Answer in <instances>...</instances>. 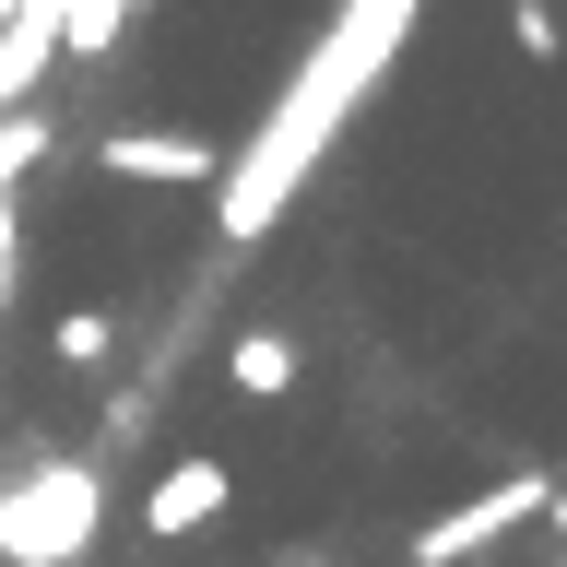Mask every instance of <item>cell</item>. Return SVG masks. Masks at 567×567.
Wrapping results in <instances>:
<instances>
[{"instance_id":"cell-1","label":"cell","mask_w":567,"mask_h":567,"mask_svg":"<svg viewBox=\"0 0 567 567\" xmlns=\"http://www.w3.org/2000/svg\"><path fill=\"white\" fill-rule=\"evenodd\" d=\"M402 35H414V12H354V24L308 60V95H284V106H272V131H260V154L225 177V237H237V248H248V237H272V213L296 202V177L319 166L331 118L354 106V83H367V71H379Z\"/></svg>"},{"instance_id":"cell-2","label":"cell","mask_w":567,"mask_h":567,"mask_svg":"<svg viewBox=\"0 0 567 567\" xmlns=\"http://www.w3.org/2000/svg\"><path fill=\"white\" fill-rule=\"evenodd\" d=\"M106 520V473L95 461H35L24 485L0 496V556L12 567H71Z\"/></svg>"},{"instance_id":"cell-3","label":"cell","mask_w":567,"mask_h":567,"mask_svg":"<svg viewBox=\"0 0 567 567\" xmlns=\"http://www.w3.org/2000/svg\"><path fill=\"white\" fill-rule=\"evenodd\" d=\"M556 508V485L544 473H508V485H485V496H461V508H437V520L414 532V567H461V556H496L520 520H544Z\"/></svg>"},{"instance_id":"cell-4","label":"cell","mask_w":567,"mask_h":567,"mask_svg":"<svg viewBox=\"0 0 567 567\" xmlns=\"http://www.w3.org/2000/svg\"><path fill=\"white\" fill-rule=\"evenodd\" d=\"M95 154H106V177H142V189H213V177H225V142H213V131H177V118L106 131Z\"/></svg>"},{"instance_id":"cell-5","label":"cell","mask_w":567,"mask_h":567,"mask_svg":"<svg viewBox=\"0 0 567 567\" xmlns=\"http://www.w3.org/2000/svg\"><path fill=\"white\" fill-rule=\"evenodd\" d=\"M225 508H237V473L202 450V461H166V473H154V496H142V532H154V544H202Z\"/></svg>"},{"instance_id":"cell-6","label":"cell","mask_w":567,"mask_h":567,"mask_svg":"<svg viewBox=\"0 0 567 567\" xmlns=\"http://www.w3.org/2000/svg\"><path fill=\"white\" fill-rule=\"evenodd\" d=\"M225 379H237L248 402H284V390L308 379V343H296L284 319H260V331H237V343H225Z\"/></svg>"},{"instance_id":"cell-7","label":"cell","mask_w":567,"mask_h":567,"mask_svg":"<svg viewBox=\"0 0 567 567\" xmlns=\"http://www.w3.org/2000/svg\"><path fill=\"white\" fill-rule=\"evenodd\" d=\"M48 60H60V12H0V118H12V95L48 83Z\"/></svg>"},{"instance_id":"cell-8","label":"cell","mask_w":567,"mask_h":567,"mask_svg":"<svg viewBox=\"0 0 567 567\" xmlns=\"http://www.w3.org/2000/svg\"><path fill=\"white\" fill-rule=\"evenodd\" d=\"M48 354H60V367H106V354H118V319L106 308H60L48 319Z\"/></svg>"},{"instance_id":"cell-9","label":"cell","mask_w":567,"mask_h":567,"mask_svg":"<svg viewBox=\"0 0 567 567\" xmlns=\"http://www.w3.org/2000/svg\"><path fill=\"white\" fill-rule=\"evenodd\" d=\"M508 35H520V60H532V71H556V60H567V24L544 12V0H520V12H508Z\"/></svg>"},{"instance_id":"cell-10","label":"cell","mask_w":567,"mask_h":567,"mask_svg":"<svg viewBox=\"0 0 567 567\" xmlns=\"http://www.w3.org/2000/svg\"><path fill=\"white\" fill-rule=\"evenodd\" d=\"M12 237H24V225H12V189H0V308H12V272H24V248H12Z\"/></svg>"},{"instance_id":"cell-11","label":"cell","mask_w":567,"mask_h":567,"mask_svg":"<svg viewBox=\"0 0 567 567\" xmlns=\"http://www.w3.org/2000/svg\"><path fill=\"white\" fill-rule=\"evenodd\" d=\"M272 567H331V544H272Z\"/></svg>"},{"instance_id":"cell-12","label":"cell","mask_w":567,"mask_h":567,"mask_svg":"<svg viewBox=\"0 0 567 567\" xmlns=\"http://www.w3.org/2000/svg\"><path fill=\"white\" fill-rule=\"evenodd\" d=\"M556 544H567V496H556Z\"/></svg>"}]
</instances>
